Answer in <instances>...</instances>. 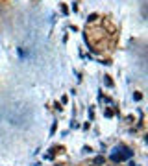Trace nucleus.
Returning <instances> with one entry per match:
<instances>
[{"mask_svg": "<svg viewBox=\"0 0 148 166\" xmlns=\"http://www.w3.org/2000/svg\"><path fill=\"white\" fill-rule=\"evenodd\" d=\"M133 153L128 149V148H124V146H120V148H115V151L111 153V159L115 161V163H120V161H124V159H130Z\"/></svg>", "mask_w": 148, "mask_h": 166, "instance_id": "1", "label": "nucleus"}, {"mask_svg": "<svg viewBox=\"0 0 148 166\" xmlns=\"http://www.w3.org/2000/svg\"><path fill=\"white\" fill-rule=\"evenodd\" d=\"M102 163H104V157H96L94 159V164H102Z\"/></svg>", "mask_w": 148, "mask_h": 166, "instance_id": "2", "label": "nucleus"}]
</instances>
